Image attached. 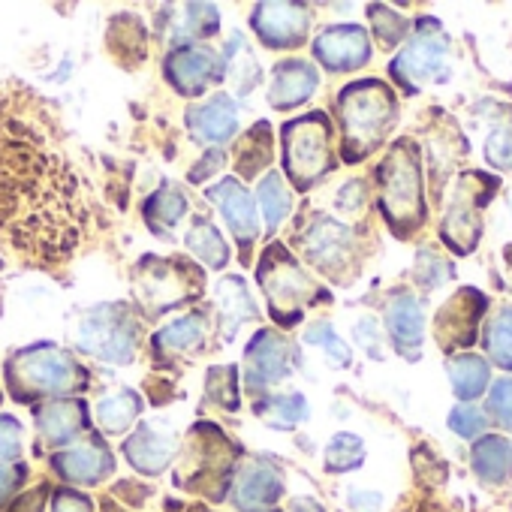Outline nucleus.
<instances>
[{
  "instance_id": "1",
  "label": "nucleus",
  "mask_w": 512,
  "mask_h": 512,
  "mask_svg": "<svg viewBox=\"0 0 512 512\" xmlns=\"http://www.w3.org/2000/svg\"><path fill=\"white\" fill-rule=\"evenodd\" d=\"M88 232L73 163L19 115L0 112V235L43 266L64 263Z\"/></svg>"
},
{
  "instance_id": "2",
  "label": "nucleus",
  "mask_w": 512,
  "mask_h": 512,
  "mask_svg": "<svg viewBox=\"0 0 512 512\" xmlns=\"http://www.w3.org/2000/svg\"><path fill=\"white\" fill-rule=\"evenodd\" d=\"M341 118V157L344 163H359L371 157L389 136L398 118L395 91L380 79H362L338 94Z\"/></svg>"
},
{
  "instance_id": "3",
  "label": "nucleus",
  "mask_w": 512,
  "mask_h": 512,
  "mask_svg": "<svg viewBox=\"0 0 512 512\" xmlns=\"http://www.w3.org/2000/svg\"><path fill=\"white\" fill-rule=\"evenodd\" d=\"M377 184H380V211L389 229L398 238H410L428 217L422 160L416 142L398 139L389 148V154L377 166Z\"/></svg>"
},
{
  "instance_id": "4",
  "label": "nucleus",
  "mask_w": 512,
  "mask_h": 512,
  "mask_svg": "<svg viewBox=\"0 0 512 512\" xmlns=\"http://www.w3.org/2000/svg\"><path fill=\"white\" fill-rule=\"evenodd\" d=\"M4 380L10 395L19 404L61 395V392H76L88 383L85 368L64 350L37 344L28 350H19L7 365H4Z\"/></svg>"
},
{
  "instance_id": "5",
  "label": "nucleus",
  "mask_w": 512,
  "mask_h": 512,
  "mask_svg": "<svg viewBox=\"0 0 512 512\" xmlns=\"http://www.w3.org/2000/svg\"><path fill=\"white\" fill-rule=\"evenodd\" d=\"M256 284H260L269 302V314L278 326H296L305 317V308H311L317 299H326L320 284L281 244H272L263 253V263L256 269Z\"/></svg>"
},
{
  "instance_id": "6",
  "label": "nucleus",
  "mask_w": 512,
  "mask_h": 512,
  "mask_svg": "<svg viewBox=\"0 0 512 512\" xmlns=\"http://www.w3.org/2000/svg\"><path fill=\"white\" fill-rule=\"evenodd\" d=\"M284 172L296 190H311L335 169L332 121L326 112H308L284 124Z\"/></svg>"
},
{
  "instance_id": "7",
  "label": "nucleus",
  "mask_w": 512,
  "mask_h": 512,
  "mask_svg": "<svg viewBox=\"0 0 512 512\" xmlns=\"http://www.w3.org/2000/svg\"><path fill=\"white\" fill-rule=\"evenodd\" d=\"M202 281V269L181 256H145L133 269V290L148 314H163L199 299Z\"/></svg>"
},
{
  "instance_id": "8",
  "label": "nucleus",
  "mask_w": 512,
  "mask_h": 512,
  "mask_svg": "<svg viewBox=\"0 0 512 512\" xmlns=\"http://www.w3.org/2000/svg\"><path fill=\"white\" fill-rule=\"evenodd\" d=\"M142 326L124 305H100L91 311H82L73 326V344L82 353L100 356L115 365L133 362L139 350Z\"/></svg>"
},
{
  "instance_id": "9",
  "label": "nucleus",
  "mask_w": 512,
  "mask_h": 512,
  "mask_svg": "<svg viewBox=\"0 0 512 512\" xmlns=\"http://www.w3.org/2000/svg\"><path fill=\"white\" fill-rule=\"evenodd\" d=\"M296 244L302 247L305 260L326 278L344 281L347 272L356 263V238L353 229L338 223L329 214H311L305 223H299Z\"/></svg>"
},
{
  "instance_id": "10",
  "label": "nucleus",
  "mask_w": 512,
  "mask_h": 512,
  "mask_svg": "<svg viewBox=\"0 0 512 512\" xmlns=\"http://www.w3.org/2000/svg\"><path fill=\"white\" fill-rule=\"evenodd\" d=\"M494 190H497V181L482 172H467L458 178L452 199L446 205L443 226H440L443 241L458 256H464L476 247V241L482 235V211L491 202Z\"/></svg>"
},
{
  "instance_id": "11",
  "label": "nucleus",
  "mask_w": 512,
  "mask_h": 512,
  "mask_svg": "<svg viewBox=\"0 0 512 512\" xmlns=\"http://www.w3.org/2000/svg\"><path fill=\"white\" fill-rule=\"evenodd\" d=\"M446 52H449V40L440 31V25L431 22V19L422 22L419 31H416V37L404 46V52L392 64L395 82L413 94L422 82H431L443 70Z\"/></svg>"
},
{
  "instance_id": "12",
  "label": "nucleus",
  "mask_w": 512,
  "mask_h": 512,
  "mask_svg": "<svg viewBox=\"0 0 512 512\" xmlns=\"http://www.w3.org/2000/svg\"><path fill=\"white\" fill-rule=\"evenodd\" d=\"M293 368H296V347L272 329L256 332L244 350V383L250 389L275 386L287 380Z\"/></svg>"
},
{
  "instance_id": "13",
  "label": "nucleus",
  "mask_w": 512,
  "mask_h": 512,
  "mask_svg": "<svg viewBox=\"0 0 512 512\" xmlns=\"http://www.w3.org/2000/svg\"><path fill=\"white\" fill-rule=\"evenodd\" d=\"M166 82L181 94V97H199L208 91V85L220 82L226 76L223 70V61L205 49V46H193V43H184L178 46L169 58H166Z\"/></svg>"
},
{
  "instance_id": "14",
  "label": "nucleus",
  "mask_w": 512,
  "mask_h": 512,
  "mask_svg": "<svg viewBox=\"0 0 512 512\" xmlns=\"http://www.w3.org/2000/svg\"><path fill=\"white\" fill-rule=\"evenodd\" d=\"M205 196L223 214L229 232L235 235V241L241 247V260L247 263L250 260V250L256 244V235H260V214H256V205H253L250 193L235 178H223L214 187H208Z\"/></svg>"
},
{
  "instance_id": "15",
  "label": "nucleus",
  "mask_w": 512,
  "mask_h": 512,
  "mask_svg": "<svg viewBox=\"0 0 512 512\" xmlns=\"http://www.w3.org/2000/svg\"><path fill=\"white\" fill-rule=\"evenodd\" d=\"M250 25L256 31V37L263 40V46L293 49V46L305 43L311 16L302 4H260V7H253Z\"/></svg>"
},
{
  "instance_id": "16",
  "label": "nucleus",
  "mask_w": 512,
  "mask_h": 512,
  "mask_svg": "<svg viewBox=\"0 0 512 512\" xmlns=\"http://www.w3.org/2000/svg\"><path fill=\"white\" fill-rule=\"evenodd\" d=\"M485 296L479 290H458L437 314V341L443 350H464L476 341L479 317L485 314Z\"/></svg>"
},
{
  "instance_id": "17",
  "label": "nucleus",
  "mask_w": 512,
  "mask_h": 512,
  "mask_svg": "<svg viewBox=\"0 0 512 512\" xmlns=\"http://www.w3.org/2000/svg\"><path fill=\"white\" fill-rule=\"evenodd\" d=\"M314 58L332 73H347L368 64L371 40L359 25H335L314 40Z\"/></svg>"
},
{
  "instance_id": "18",
  "label": "nucleus",
  "mask_w": 512,
  "mask_h": 512,
  "mask_svg": "<svg viewBox=\"0 0 512 512\" xmlns=\"http://www.w3.org/2000/svg\"><path fill=\"white\" fill-rule=\"evenodd\" d=\"M317 88H320V73L314 64L299 61V58L281 61L269 79V106L278 112L296 109V106L308 103Z\"/></svg>"
},
{
  "instance_id": "19",
  "label": "nucleus",
  "mask_w": 512,
  "mask_h": 512,
  "mask_svg": "<svg viewBox=\"0 0 512 512\" xmlns=\"http://www.w3.org/2000/svg\"><path fill=\"white\" fill-rule=\"evenodd\" d=\"M281 494H284V479H281L278 467H272L266 461H247L238 470V479L232 488V500L241 512H263Z\"/></svg>"
},
{
  "instance_id": "20",
  "label": "nucleus",
  "mask_w": 512,
  "mask_h": 512,
  "mask_svg": "<svg viewBox=\"0 0 512 512\" xmlns=\"http://www.w3.org/2000/svg\"><path fill=\"white\" fill-rule=\"evenodd\" d=\"M52 467L58 470V476L79 482V485H97L103 482L112 470H115V458L112 452L100 443H82V446H70L52 455Z\"/></svg>"
},
{
  "instance_id": "21",
  "label": "nucleus",
  "mask_w": 512,
  "mask_h": 512,
  "mask_svg": "<svg viewBox=\"0 0 512 512\" xmlns=\"http://www.w3.org/2000/svg\"><path fill=\"white\" fill-rule=\"evenodd\" d=\"M178 440L169 431H160L157 425H139L127 440H124V455L127 461L145 473V476H157L163 473L172 458H175Z\"/></svg>"
},
{
  "instance_id": "22",
  "label": "nucleus",
  "mask_w": 512,
  "mask_h": 512,
  "mask_svg": "<svg viewBox=\"0 0 512 512\" xmlns=\"http://www.w3.org/2000/svg\"><path fill=\"white\" fill-rule=\"evenodd\" d=\"M187 127L193 139L205 145H226L238 133V112L226 94H217L199 106L187 109Z\"/></svg>"
},
{
  "instance_id": "23",
  "label": "nucleus",
  "mask_w": 512,
  "mask_h": 512,
  "mask_svg": "<svg viewBox=\"0 0 512 512\" xmlns=\"http://www.w3.org/2000/svg\"><path fill=\"white\" fill-rule=\"evenodd\" d=\"M190 449H187V461L193 470V488H205L208 476H217L223 482V473L232 464V449L226 443V437L217 428H193L190 434ZM187 470V473H190Z\"/></svg>"
},
{
  "instance_id": "24",
  "label": "nucleus",
  "mask_w": 512,
  "mask_h": 512,
  "mask_svg": "<svg viewBox=\"0 0 512 512\" xmlns=\"http://www.w3.org/2000/svg\"><path fill=\"white\" fill-rule=\"evenodd\" d=\"M386 329H389V338L392 344L407 353V356H416L422 338H425V317H422V305L416 302V296L410 293H401L389 302L386 308Z\"/></svg>"
},
{
  "instance_id": "25",
  "label": "nucleus",
  "mask_w": 512,
  "mask_h": 512,
  "mask_svg": "<svg viewBox=\"0 0 512 512\" xmlns=\"http://www.w3.org/2000/svg\"><path fill=\"white\" fill-rule=\"evenodd\" d=\"M205 344V317L202 314H184L163 329L151 335L154 356H178V353H196Z\"/></svg>"
},
{
  "instance_id": "26",
  "label": "nucleus",
  "mask_w": 512,
  "mask_h": 512,
  "mask_svg": "<svg viewBox=\"0 0 512 512\" xmlns=\"http://www.w3.org/2000/svg\"><path fill=\"white\" fill-rule=\"evenodd\" d=\"M37 428L49 443H67L85 428V404L82 401H46L37 407Z\"/></svg>"
},
{
  "instance_id": "27",
  "label": "nucleus",
  "mask_w": 512,
  "mask_h": 512,
  "mask_svg": "<svg viewBox=\"0 0 512 512\" xmlns=\"http://www.w3.org/2000/svg\"><path fill=\"white\" fill-rule=\"evenodd\" d=\"M187 208H190V202H187L184 190L175 187V184H166V187H160L157 193H151V196L145 199L142 217H145V223H148V229H151L154 235L169 238L172 229H175V226L181 223V217L187 214Z\"/></svg>"
},
{
  "instance_id": "28",
  "label": "nucleus",
  "mask_w": 512,
  "mask_h": 512,
  "mask_svg": "<svg viewBox=\"0 0 512 512\" xmlns=\"http://www.w3.org/2000/svg\"><path fill=\"white\" fill-rule=\"evenodd\" d=\"M470 461H473V473L488 485H503L512 479V443L497 434L482 437L473 446Z\"/></svg>"
},
{
  "instance_id": "29",
  "label": "nucleus",
  "mask_w": 512,
  "mask_h": 512,
  "mask_svg": "<svg viewBox=\"0 0 512 512\" xmlns=\"http://www.w3.org/2000/svg\"><path fill=\"white\" fill-rule=\"evenodd\" d=\"M217 308H220V329H223V338L232 341L238 326L244 320H253L256 317V308H253V299L247 293V287L241 284V278H223L220 287H217Z\"/></svg>"
},
{
  "instance_id": "30",
  "label": "nucleus",
  "mask_w": 512,
  "mask_h": 512,
  "mask_svg": "<svg viewBox=\"0 0 512 512\" xmlns=\"http://www.w3.org/2000/svg\"><path fill=\"white\" fill-rule=\"evenodd\" d=\"M272 163V127L266 121L253 124L235 154V172L244 178H256L263 169H269Z\"/></svg>"
},
{
  "instance_id": "31",
  "label": "nucleus",
  "mask_w": 512,
  "mask_h": 512,
  "mask_svg": "<svg viewBox=\"0 0 512 512\" xmlns=\"http://www.w3.org/2000/svg\"><path fill=\"white\" fill-rule=\"evenodd\" d=\"M184 241H187L190 253L199 256V260L211 269H223L229 263V244L223 241L220 229L208 217H193Z\"/></svg>"
},
{
  "instance_id": "32",
  "label": "nucleus",
  "mask_w": 512,
  "mask_h": 512,
  "mask_svg": "<svg viewBox=\"0 0 512 512\" xmlns=\"http://www.w3.org/2000/svg\"><path fill=\"white\" fill-rule=\"evenodd\" d=\"M139 413H142V401L130 389H121L115 395H106L97 404V422H100V428L106 434H124L127 428H133V422L139 419Z\"/></svg>"
},
{
  "instance_id": "33",
  "label": "nucleus",
  "mask_w": 512,
  "mask_h": 512,
  "mask_svg": "<svg viewBox=\"0 0 512 512\" xmlns=\"http://www.w3.org/2000/svg\"><path fill=\"white\" fill-rule=\"evenodd\" d=\"M256 416L266 419L272 428H296L299 422L308 419V401L302 392H290V395H269L263 401L253 404Z\"/></svg>"
},
{
  "instance_id": "34",
  "label": "nucleus",
  "mask_w": 512,
  "mask_h": 512,
  "mask_svg": "<svg viewBox=\"0 0 512 512\" xmlns=\"http://www.w3.org/2000/svg\"><path fill=\"white\" fill-rule=\"evenodd\" d=\"M449 377H452L455 395L461 401H473L488 386V365L476 353H464V356H455L449 362Z\"/></svg>"
},
{
  "instance_id": "35",
  "label": "nucleus",
  "mask_w": 512,
  "mask_h": 512,
  "mask_svg": "<svg viewBox=\"0 0 512 512\" xmlns=\"http://www.w3.org/2000/svg\"><path fill=\"white\" fill-rule=\"evenodd\" d=\"M260 208H263V217H266V226L269 232H275L284 217L293 211V193L290 187L284 184L281 172H266L263 181H260Z\"/></svg>"
},
{
  "instance_id": "36",
  "label": "nucleus",
  "mask_w": 512,
  "mask_h": 512,
  "mask_svg": "<svg viewBox=\"0 0 512 512\" xmlns=\"http://www.w3.org/2000/svg\"><path fill=\"white\" fill-rule=\"evenodd\" d=\"M223 64H229L226 67V73L232 76V82H235V91L244 97V94H250L253 91V85L263 79V70L256 67V58L247 52V46L241 43V37L235 34L232 37V43H229V49H226V61Z\"/></svg>"
},
{
  "instance_id": "37",
  "label": "nucleus",
  "mask_w": 512,
  "mask_h": 512,
  "mask_svg": "<svg viewBox=\"0 0 512 512\" xmlns=\"http://www.w3.org/2000/svg\"><path fill=\"white\" fill-rule=\"evenodd\" d=\"M365 461V443L356 434H335L326 446V470L329 473H347L356 470Z\"/></svg>"
},
{
  "instance_id": "38",
  "label": "nucleus",
  "mask_w": 512,
  "mask_h": 512,
  "mask_svg": "<svg viewBox=\"0 0 512 512\" xmlns=\"http://www.w3.org/2000/svg\"><path fill=\"white\" fill-rule=\"evenodd\" d=\"M485 350L500 368H512V308H503L485 332Z\"/></svg>"
},
{
  "instance_id": "39",
  "label": "nucleus",
  "mask_w": 512,
  "mask_h": 512,
  "mask_svg": "<svg viewBox=\"0 0 512 512\" xmlns=\"http://www.w3.org/2000/svg\"><path fill=\"white\" fill-rule=\"evenodd\" d=\"M205 398L211 404H220L226 410H238V371L235 365H223V368H211L208 371V383H205Z\"/></svg>"
},
{
  "instance_id": "40",
  "label": "nucleus",
  "mask_w": 512,
  "mask_h": 512,
  "mask_svg": "<svg viewBox=\"0 0 512 512\" xmlns=\"http://www.w3.org/2000/svg\"><path fill=\"white\" fill-rule=\"evenodd\" d=\"M305 341H308V344H314V347H323V350H326L329 365H335V368H347V365L353 362L350 347L335 335V329H332L329 323H314V326L305 332Z\"/></svg>"
},
{
  "instance_id": "41",
  "label": "nucleus",
  "mask_w": 512,
  "mask_h": 512,
  "mask_svg": "<svg viewBox=\"0 0 512 512\" xmlns=\"http://www.w3.org/2000/svg\"><path fill=\"white\" fill-rule=\"evenodd\" d=\"M184 10H187V16H184V25L178 31L181 40H202V37L217 34L220 16H217V10L211 4H190Z\"/></svg>"
},
{
  "instance_id": "42",
  "label": "nucleus",
  "mask_w": 512,
  "mask_h": 512,
  "mask_svg": "<svg viewBox=\"0 0 512 512\" xmlns=\"http://www.w3.org/2000/svg\"><path fill=\"white\" fill-rule=\"evenodd\" d=\"M368 13H371V25H374V34H377L380 46L383 49H395L404 40L407 22L398 13L386 10V7H371Z\"/></svg>"
},
{
  "instance_id": "43",
  "label": "nucleus",
  "mask_w": 512,
  "mask_h": 512,
  "mask_svg": "<svg viewBox=\"0 0 512 512\" xmlns=\"http://www.w3.org/2000/svg\"><path fill=\"white\" fill-rule=\"evenodd\" d=\"M485 157L491 166L512 172V124H500L491 130V136L485 142Z\"/></svg>"
},
{
  "instance_id": "44",
  "label": "nucleus",
  "mask_w": 512,
  "mask_h": 512,
  "mask_svg": "<svg viewBox=\"0 0 512 512\" xmlns=\"http://www.w3.org/2000/svg\"><path fill=\"white\" fill-rule=\"evenodd\" d=\"M485 416H482V410L479 407H473V404H458L452 413H449V428L458 434V437H467V440H473V437H479L482 431H485Z\"/></svg>"
},
{
  "instance_id": "45",
  "label": "nucleus",
  "mask_w": 512,
  "mask_h": 512,
  "mask_svg": "<svg viewBox=\"0 0 512 512\" xmlns=\"http://www.w3.org/2000/svg\"><path fill=\"white\" fill-rule=\"evenodd\" d=\"M488 410L494 413V419L503 425V428H512V380L503 377L491 386V395H488Z\"/></svg>"
},
{
  "instance_id": "46",
  "label": "nucleus",
  "mask_w": 512,
  "mask_h": 512,
  "mask_svg": "<svg viewBox=\"0 0 512 512\" xmlns=\"http://www.w3.org/2000/svg\"><path fill=\"white\" fill-rule=\"evenodd\" d=\"M22 452V425L13 416H0V461H13Z\"/></svg>"
},
{
  "instance_id": "47",
  "label": "nucleus",
  "mask_w": 512,
  "mask_h": 512,
  "mask_svg": "<svg viewBox=\"0 0 512 512\" xmlns=\"http://www.w3.org/2000/svg\"><path fill=\"white\" fill-rule=\"evenodd\" d=\"M416 275H419V284L431 290V287H440L443 284V278L449 275V266L443 260H437L434 253H419Z\"/></svg>"
},
{
  "instance_id": "48",
  "label": "nucleus",
  "mask_w": 512,
  "mask_h": 512,
  "mask_svg": "<svg viewBox=\"0 0 512 512\" xmlns=\"http://www.w3.org/2000/svg\"><path fill=\"white\" fill-rule=\"evenodd\" d=\"M365 202H368V187H365V181H347L341 190H338V199H335V205H338V211H344V214H356L359 208H365Z\"/></svg>"
},
{
  "instance_id": "49",
  "label": "nucleus",
  "mask_w": 512,
  "mask_h": 512,
  "mask_svg": "<svg viewBox=\"0 0 512 512\" xmlns=\"http://www.w3.org/2000/svg\"><path fill=\"white\" fill-rule=\"evenodd\" d=\"M52 512H91V500L73 488H61L52 497Z\"/></svg>"
},
{
  "instance_id": "50",
  "label": "nucleus",
  "mask_w": 512,
  "mask_h": 512,
  "mask_svg": "<svg viewBox=\"0 0 512 512\" xmlns=\"http://www.w3.org/2000/svg\"><path fill=\"white\" fill-rule=\"evenodd\" d=\"M356 338H359V344H362L371 356H380V335H377V326H374L371 317H365V320L356 326Z\"/></svg>"
},
{
  "instance_id": "51",
  "label": "nucleus",
  "mask_w": 512,
  "mask_h": 512,
  "mask_svg": "<svg viewBox=\"0 0 512 512\" xmlns=\"http://www.w3.org/2000/svg\"><path fill=\"white\" fill-rule=\"evenodd\" d=\"M350 506L356 509V512H380V506H383V497L377 494V491H350Z\"/></svg>"
},
{
  "instance_id": "52",
  "label": "nucleus",
  "mask_w": 512,
  "mask_h": 512,
  "mask_svg": "<svg viewBox=\"0 0 512 512\" xmlns=\"http://www.w3.org/2000/svg\"><path fill=\"white\" fill-rule=\"evenodd\" d=\"M43 503H46V488H37L31 494H22L10 512H43Z\"/></svg>"
},
{
  "instance_id": "53",
  "label": "nucleus",
  "mask_w": 512,
  "mask_h": 512,
  "mask_svg": "<svg viewBox=\"0 0 512 512\" xmlns=\"http://www.w3.org/2000/svg\"><path fill=\"white\" fill-rule=\"evenodd\" d=\"M25 476V467H0V500H4Z\"/></svg>"
},
{
  "instance_id": "54",
  "label": "nucleus",
  "mask_w": 512,
  "mask_h": 512,
  "mask_svg": "<svg viewBox=\"0 0 512 512\" xmlns=\"http://www.w3.org/2000/svg\"><path fill=\"white\" fill-rule=\"evenodd\" d=\"M217 166H223V154H220V151H211V154H205V163H202V169H193V172H190V181H193V184H199V181H202V178H205L211 169H217Z\"/></svg>"
},
{
  "instance_id": "55",
  "label": "nucleus",
  "mask_w": 512,
  "mask_h": 512,
  "mask_svg": "<svg viewBox=\"0 0 512 512\" xmlns=\"http://www.w3.org/2000/svg\"><path fill=\"white\" fill-rule=\"evenodd\" d=\"M290 512H326V509L314 497H293L290 500Z\"/></svg>"
},
{
  "instance_id": "56",
  "label": "nucleus",
  "mask_w": 512,
  "mask_h": 512,
  "mask_svg": "<svg viewBox=\"0 0 512 512\" xmlns=\"http://www.w3.org/2000/svg\"><path fill=\"white\" fill-rule=\"evenodd\" d=\"M0 266H4V260H0Z\"/></svg>"
},
{
  "instance_id": "57",
  "label": "nucleus",
  "mask_w": 512,
  "mask_h": 512,
  "mask_svg": "<svg viewBox=\"0 0 512 512\" xmlns=\"http://www.w3.org/2000/svg\"><path fill=\"white\" fill-rule=\"evenodd\" d=\"M272 512H275V509H272Z\"/></svg>"
}]
</instances>
